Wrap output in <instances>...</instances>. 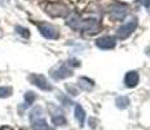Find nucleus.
I'll return each mask as SVG.
<instances>
[{"instance_id": "f257e3e1", "label": "nucleus", "mask_w": 150, "mask_h": 130, "mask_svg": "<svg viewBox=\"0 0 150 130\" xmlns=\"http://www.w3.org/2000/svg\"><path fill=\"white\" fill-rule=\"evenodd\" d=\"M67 25L71 26L73 30H81L86 31L88 34H97L100 29L99 21L96 18H88V20H81L79 16L73 14L72 17H69Z\"/></svg>"}, {"instance_id": "f03ea898", "label": "nucleus", "mask_w": 150, "mask_h": 130, "mask_svg": "<svg viewBox=\"0 0 150 130\" xmlns=\"http://www.w3.org/2000/svg\"><path fill=\"white\" fill-rule=\"evenodd\" d=\"M30 124L33 130H48L47 121H46L41 107H35L30 112Z\"/></svg>"}, {"instance_id": "7ed1b4c3", "label": "nucleus", "mask_w": 150, "mask_h": 130, "mask_svg": "<svg viewBox=\"0 0 150 130\" xmlns=\"http://www.w3.org/2000/svg\"><path fill=\"white\" fill-rule=\"evenodd\" d=\"M137 25H138V22H137V18L136 17H133V18H131L127 24H124L122 25L119 29H117V31H116V37L119 39H127L129 35H132V33H133L134 30H136V27H137Z\"/></svg>"}, {"instance_id": "20e7f679", "label": "nucleus", "mask_w": 150, "mask_h": 130, "mask_svg": "<svg viewBox=\"0 0 150 130\" xmlns=\"http://www.w3.org/2000/svg\"><path fill=\"white\" fill-rule=\"evenodd\" d=\"M46 9L51 17H65L69 13V8L63 3H50Z\"/></svg>"}, {"instance_id": "39448f33", "label": "nucleus", "mask_w": 150, "mask_h": 130, "mask_svg": "<svg viewBox=\"0 0 150 130\" xmlns=\"http://www.w3.org/2000/svg\"><path fill=\"white\" fill-rule=\"evenodd\" d=\"M128 13V7L125 4H119L115 3L110 7V17L115 21H123Z\"/></svg>"}, {"instance_id": "423d86ee", "label": "nucleus", "mask_w": 150, "mask_h": 130, "mask_svg": "<svg viewBox=\"0 0 150 130\" xmlns=\"http://www.w3.org/2000/svg\"><path fill=\"white\" fill-rule=\"evenodd\" d=\"M38 30L46 39H57L59 38V29L51 24L41 22V24H38Z\"/></svg>"}, {"instance_id": "0eeeda50", "label": "nucleus", "mask_w": 150, "mask_h": 130, "mask_svg": "<svg viewBox=\"0 0 150 130\" xmlns=\"http://www.w3.org/2000/svg\"><path fill=\"white\" fill-rule=\"evenodd\" d=\"M29 79H30V82L33 83V85H35L38 89H41L43 91H51L52 90V86L48 83L47 78L45 76H42V74H31L30 77H29Z\"/></svg>"}, {"instance_id": "6e6552de", "label": "nucleus", "mask_w": 150, "mask_h": 130, "mask_svg": "<svg viewBox=\"0 0 150 130\" xmlns=\"http://www.w3.org/2000/svg\"><path fill=\"white\" fill-rule=\"evenodd\" d=\"M72 69L67 65H60L54 68L50 72V76L54 78L55 81H60V79H64V78H68L72 76Z\"/></svg>"}, {"instance_id": "1a4fd4ad", "label": "nucleus", "mask_w": 150, "mask_h": 130, "mask_svg": "<svg viewBox=\"0 0 150 130\" xmlns=\"http://www.w3.org/2000/svg\"><path fill=\"white\" fill-rule=\"evenodd\" d=\"M51 121L56 126H64L67 124L64 113L59 107H51Z\"/></svg>"}, {"instance_id": "9d476101", "label": "nucleus", "mask_w": 150, "mask_h": 130, "mask_svg": "<svg viewBox=\"0 0 150 130\" xmlns=\"http://www.w3.org/2000/svg\"><path fill=\"white\" fill-rule=\"evenodd\" d=\"M96 46L100 50H111L116 46V40H115L114 37H102V38L97 39Z\"/></svg>"}, {"instance_id": "9b49d317", "label": "nucleus", "mask_w": 150, "mask_h": 130, "mask_svg": "<svg viewBox=\"0 0 150 130\" xmlns=\"http://www.w3.org/2000/svg\"><path fill=\"white\" fill-rule=\"evenodd\" d=\"M138 81H140V76L136 70L128 72L125 74V78H124V83H125L127 87H136Z\"/></svg>"}, {"instance_id": "f8f14e48", "label": "nucleus", "mask_w": 150, "mask_h": 130, "mask_svg": "<svg viewBox=\"0 0 150 130\" xmlns=\"http://www.w3.org/2000/svg\"><path fill=\"white\" fill-rule=\"evenodd\" d=\"M74 116H76L79 125L83 126V122H85V111H83V108L80 104H76V107H74Z\"/></svg>"}, {"instance_id": "ddd939ff", "label": "nucleus", "mask_w": 150, "mask_h": 130, "mask_svg": "<svg viewBox=\"0 0 150 130\" xmlns=\"http://www.w3.org/2000/svg\"><path fill=\"white\" fill-rule=\"evenodd\" d=\"M79 86L82 89V90L89 91V90H91V89H93L94 82L91 79H89V78H86V77H81L79 79Z\"/></svg>"}, {"instance_id": "4468645a", "label": "nucleus", "mask_w": 150, "mask_h": 130, "mask_svg": "<svg viewBox=\"0 0 150 130\" xmlns=\"http://www.w3.org/2000/svg\"><path fill=\"white\" fill-rule=\"evenodd\" d=\"M115 104H116L117 108L125 109L129 105V99L127 96H119V98H116V100H115Z\"/></svg>"}, {"instance_id": "2eb2a0df", "label": "nucleus", "mask_w": 150, "mask_h": 130, "mask_svg": "<svg viewBox=\"0 0 150 130\" xmlns=\"http://www.w3.org/2000/svg\"><path fill=\"white\" fill-rule=\"evenodd\" d=\"M35 94L34 92H31V91H29V92H26L25 94V108L26 107H30L31 104L34 103V100H35Z\"/></svg>"}, {"instance_id": "dca6fc26", "label": "nucleus", "mask_w": 150, "mask_h": 130, "mask_svg": "<svg viewBox=\"0 0 150 130\" xmlns=\"http://www.w3.org/2000/svg\"><path fill=\"white\" fill-rule=\"evenodd\" d=\"M12 95V89L11 87H0V98H8Z\"/></svg>"}, {"instance_id": "f3484780", "label": "nucleus", "mask_w": 150, "mask_h": 130, "mask_svg": "<svg viewBox=\"0 0 150 130\" xmlns=\"http://www.w3.org/2000/svg\"><path fill=\"white\" fill-rule=\"evenodd\" d=\"M16 31L20 34V35L24 37V38H29V35H30V33H29L28 29L21 27V26H17V27H16Z\"/></svg>"}, {"instance_id": "a211bd4d", "label": "nucleus", "mask_w": 150, "mask_h": 130, "mask_svg": "<svg viewBox=\"0 0 150 130\" xmlns=\"http://www.w3.org/2000/svg\"><path fill=\"white\" fill-rule=\"evenodd\" d=\"M68 65H71V66H80V63L77 61V60L72 59V60H68Z\"/></svg>"}, {"instance_id": "6ab92c4d", "label": "nucleus", "mask_w": 150, "mask_h": 130, "mask_svg": "<svg viewBox=\"0 0 150 130\" xmlns=\"http://www.w3.org/2000/svg\"><path fill=\"white\" fill-rule=\"evenodd\" d=\"M138 1H140L144 7H146V8L150 7V0H138Z\"/></svg>"}, {"instance_id": "aec40b11", "label": "nucleus", "mask_w": 150, "mask_h": 130, "mask_svg": "<svg viewBox=\"0 0 150 130\" xmlns=\"http://www.w3.org/2000/svg\"><path fill=\"white\" fill-rule=\"evenodd\" d=\"M146 53H148L149 56H150V47H149V48H146Z\"/></svg>"}]
</instances>
